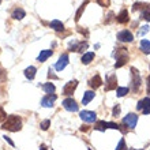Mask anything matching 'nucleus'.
<instances>
[{
  "label": "nucleus",
  "mask_w": 150,
  "mask_h": 150,
  "mask_svg": "<svg viewBox=\"0 0 150 150\" xmlns=\"http://www.w3.org/2000/svg\"><path fill=\"white\" fill-rule=\"evenodd\" d=\"M87 130H89V127H87V126H82V127H81V131H87Z\"/></svg>",
  "instance_id": "obj_41"
},
{
  "label": "nucleus",
  "mask_w": 150,
  "mask_h": 150,
  "mask_svg": "<svg viewBox=\"0 0 150 150\" xmlns=\"http://www.w3.org/2000/svg\"><path fill=\"white\" fill-rule=\"evenodd\" d=\"M1 128H3V130H7V131H11V132L21 131V128H22V120H21L19 116L11 115V116H8L7 120L3 123Z\"/></svg>",
  "instance_id": "obj_1"
},
{
  "label": "nucleus",
  "mask_w": 150,
  "mask_h": 150,
  "mask_svg": "<svg viewBox=\"0 0 150 150\" xmlns=\"http://www.w3.org/2000/svg\"><path fill=\"white\" fill-rule=\"evenodd\" d=\"M56 98H57V96L56 94H47L45 97H42L41 100V105L44 108H52L53 107V104H55Z\"/></svg>",
  "instance_id": "obj_10"
},
{
  "label": "nucleus",
  "mask_w": 150,
  "mask_h": 150,
  "mask_svg": "<svg viewBox=\"0 0 150 150\" xmlns=\"http://www.w3.org/2000/svg\"><path fill=\"white\" fill-rule=\"evenodd\" d=\"M116 21H117L119 23H127V22L130 21V16H128V11H127L126 8H123L122 11L119 12V15L116 16Z\"/></svg>",
  "instance_id": "obj_14"
},
{
  "label": "nucleus",
  "mask_w": 150,
  "mask_h": 150,
  "mask_svg": "<svg viewBox=\"0 0 150 150\" xmlns=\"http://www.w3.org/2000/svg\"><path fill=\"white\" fill-rule=\"evenodd\" d=\"M40 127H41V130L44 131H47L49 127H51V120H44V122H41V124H40Z\"/></svg>",
  "instance_id": "obj_27"
},
{
  "label": "nucleus",
  "mask_w": 150,
  "mask_h": 150,
  "mask_svg": "<svg viewBox=\"0 0 150 150\" xmlns=\"http://www.w3.org/2000/svg\"><path fill=\"white\" fill-rule=\"evenodd\" d=\"M149 4L146 3H134V6H132V11H137V10H149Z\"/></svg>",
  "instance_id": "obj_24"
},
{
  "label": "nucleus",
  "mask_w": 150,
  "mask_h": 150,
  "mask_svg": "<svg viewBox=\"0 0 150 150\" xmlns=\"http://www.w3.org/2000/svg\"><path fill=\"white\" fill-rule=\"evenodd\" d=\"M49 28L53 29L55 32H63L64 30V25L62 21L59 19H53L52 22H49Z\"/></svg>",
  "instance_id": "obj_16"
},
{
  "label": "nucleus",
  "mask_w": 150,
  "mask_h": 150,
  "mask_svg": "<svg viewBox=\"0 0 150 150\" xmlns=\"http://www.w3.org/2000/svg\"><path fill=\"white\" fill-rule=\"evenodd\" d=\"M101 85H103V79H101L100 75H94V76L89 81V86H90L91 89H98Z\"/></svg>",
  "instance_id": "obj_15"
},
{
  "label": "nucleus",
  "mask_w": 150,
  "mask_h": 150,
  "mask_svg": "<svg viewBox=\"0 0 150 150\" xmlns=\"http://www.w3.org/2000/svg\"><path fill=\"white\" fill-rule=\"evenodd\" d=\"M108 128H113V130H119V126L116 124V123H111V122H108Z\"/></svg>",
  "instance_id": "obj_36"
},
{
  "label": "nucleus",
  "mask_w": 150,
  "mask_h": 150,
  "mask_svg": "<svg viewBox=\"0 0 150 150\" xmlns=\"http://www.w3.org/2000/svg\"><path fill=\"white\" fill-rule=\"evenodd\" d=\"M93 59H94V53H93V52H87V53H85V55L82 56L81 62H82L83 64H89Z\"/></svg>",
  "instance_id": "obj_22"
},
{
  "label": "nucleus",
  "mask_w": 150,
  "mask_h": 150,
  "mask_svg": "<svg viewBox=\"0 0 150 150\" xmlns=\"http://www.w3.org/2000/svg\"><path fill=\"white\" fill-rule=\"evenodd\" d=\"M68 62H70V57H68V55H67V53H63V55L59 57V60L56 62L55 68L57 70V71H62V70H64V68H66V66L68 64Z\"/></svg>",
  "instance_id": "obj_9"
},
{
  "label": "nucleus",
  "mask_w": 150,
  "mask_h": 150,
  "mask_svg": "<svg viewBox=\"0 0 150 150\" xmlns=\"http://www.w3.org/2000/svg\"><path fill=\"white\" fill-rule=\"evenodd\" d=\"M107 86H105V90L109 91L112 90V89H116V86H117V79H116V75H109L107 78Z\"/></svg>",
  "instance_id": "obj_12"
},
{
  "label": "nucleus",
  "mask_w": 150,
  "mask_h": 150,
  "mask_svg": "<svg viewBox=\"0 0 150 150\" xmlns=\"http://www.w3.org/2000/svg\"><path fill=\"white\" fill-rule=\"evenodd\" d=\"M89 150H91V149H89Z\"/></svg>",
  "instance_id": "obj_45"
},
{
  "label": "nucleus",
  "mask_w": 150,
  "mask_h": 150,
  "mask_svg": "<svg viewBox=\"0 0 150 150\" xmlns=\"http://www.w3.org/2000/svg\"><path fill=\"white\" fill-rule=\"evenodd\" d=\"M112 19H113V12H109V14H108V19L105 21V23H109Z\"/></svg>",
  "instance_id": "obj_39"
},
{
  "label": "nucleus",
  "mask_w": 150,
  "mask_h": 150,
  "mask_svg": "<svg viewBox=\"0 0 150 150\" xmlns=\"http://www.w3.org/2000/svg\"><path fill=\"white\" fill-rule=\"evenodd\" d=\"M4 81H7V71L0 68V82H4Z\"/></svg>",
  "instance_id": "obj_30"
},
{
  "label": "nucleus",
  "mask_w": 150,
  "mask_h": 150,
  "mask_svg": "<svg viewBox=\"0 0 150 150\" xmlns=\"http://www.w3.org/2000/svg\"><path fill=\"white\" fill-rule=\"evenodd\" d=\"M94 128H96V130H98V131H105L108 128V122L100 120V122H97V124H96Z\"/></svg>",
  "instance_id": "obj_25"
},
{
  "label": "nucleus",
  "mask_w": 150,
  "mask_h": 150,
  "mask_svg": "<svg viewBox=\"0 0 150 150\" xmlns=\"http://www.w3.org/2000/svg\"><path fill=\"white\" fill-rule=\"evenodd\" d=\"M40 150H48V149H47V146H45V145H44V143H42V145L40 146Z\"/></svg>",
  "instance_id": "obj_42"
},
{
  "label": "nucleus",
  "mask_w": 150,
  "mask_h": 150,
  "mask_svg": "<svg viewBox=\"0 0 150 150\" xmlns=\"http://www.w3.org/2000/svg\"><path fill=\"white\" fill-rule=\"evenodd\" d=\"M126 149H127V147H126V141H124V138H122L115 150H126Z\"/></svg>",
  "instance_id": "obj_29"
},
{
  "label": "nucleus",
  "mask_w": 150,
  "mask_h": 150,
  "mask_svg": "<svg viewBox=\"0 0 150 150\" xmlns=\"http://www.w3.org/2000/svg\"><path fill=\"white\" fill-rule=\"evenodd\" d=\"M25 16H26V12H25L23 8H21V7H16L15 10L11 12V18H14V19H16V21L23 19Z\"/></svg>",
  "instance_id": "obj_13"
},
{
  "label": "nucleus",
  "mask_w": 150,
  "mask_h": 150,
  "mask_svg": "<svg viewBox=\"0 0 150 150\" xmlns=\"http://www.w3.org/2000/svg\"><path fill=\"white\" fill-rule=\"evenodd\" d=\"M79 116H81V119H82L83 122H86V123H93L97 120V115L93 111H82L79 113Z\"/></svg>",
  "instance_id": "obj_7"
},
{
  "label": "nucleus",
  "mask_w": 150,
  "mask_h": 150,
  "mask_svg": "<svg viewBox=\"0 0 150 150\" xmlns=\"http://www.w3.org/2000/svg\"><path fill=\"white\" fill-rule=\"evenodd\" d=\"M48 76L52 79H57V76H56L55 74H53V71H52V68H49V71H48Z\"/></svg>",
  "instance_id": "obj_38"
},
{
  "label": "nucleus",
  "mask_w": 150,
  "mask_h": 150,
  "mask_svg": "<svg viewBox=\"0 0 150 150\" xmlns=\"http://www.w3.org/2000/svg\"><path fill=\"white\" fill-rule=\"evenodd\" d=\"M7 120V115L4 112V109L0 107V122H6Z\"/></svg>",
  "instance_id": "obj_32"
},
{
  "label": "nucleus",
  "mask_w": 150,
  "mask_h": 150,
  "mask_svg": "<svg viewBox=\"0 0 150 150\" xmlns=\"http://www.w3.org/2000/svg\"><path fill=\"white\" fill-rule=\"evenodd\" d=\"M130 89L128 87H117V97H124L126 94H128Z\"/></svg>",
  "instance_id": "obj_26"
},
{
  "label": "nucleus",
  "mask_w": 150,
  "mask_h": 150,
  "mask_svg": "<svg viewBox=\"0 0 150 150\" xmlns=\"http://www.w3.org/2000/svg\"><path fill=\"white\" fill-rule=\"evenodd\" d=\"M97 3H98L101 7H108V6L111 4V1H109V0H97Z\"/></svg>",
  "instance_id": "obj_34"
},
{
  "label": "nucleus",
  "mask_w": 150,
  "mask_h": 150,
  "mask_svg": "<svg viewBox=\"0 0 150 150\" xmlns=\"http://www.w3.org/2000/svg\"><path fill=\"white\" fill-rule=\"evenodd\" d=\"M115 56H116V64H115L116 68H120L122 66H124V64L128 62V52H127V49H124V48L116 49Z\"/></svg>",
  "instance_id": "obj_2"
},
{
  "label": "nucleus",
  "mask_w": 150,
  "mask_h": 150,
  "mask_svg": "<svg viewBox=\"0 0 150 150\" xmlns=\"http://www.w3.org/2000/svg\"><path fill=\"white\" fill-rule=\"evenodd\" d=\"M112 116H113V117H119V116H120V105H117V104H116V105L113 107Z\"/></svg>",
  "instance_id": "obj_28"
},
{
  "label": "nucleus",
  "mask_w": 150,
  "mask_h": 150,
  "mask_svg": "<svg viewBox=\"0 0 150 150\" xmlns=\"http://www.w3.org/2000/svg\"><path fill=\"white\" fill-rule=\"evenodd\" d=\"M142 18L145 21H147V22H150V10H146V11L142 12Z\"/></svg>",
  "instance_id": "obj_33"
},
{
  "label": "nucleus",
  "mask_w": 150,
  "mask_h": 150,
  "mask_svg": "<svg viewBox=\"0 0 150 150\" xmlns=\"http://www.w3.org/2000/svg\"><path fill=\"white\" fill-rule=\"evenodd\" d=\"M36 72H37V68L34 67V66H29V67L25 70V76H26L29 81H32V79H34V76H36Z\"/></svg>",
  "instance_id": "obj_18"
},
{
  "label": "nucleus",
  "mask_w": 150,
  "mask_h": 150,
  "mask_svg": "<svg viewBox=\"0 0 150 150\" xmlns=\"http://www.w3.org/2000/svg\"><path fill=\"white\" fill-rule=\"evenodd\" d=\"M76 86H78V81H76V79L67 82L66 85H64V87H63V94L64 96H71L72 93L75 91Z\"/></svg>",
  "instance_id": "obj_8"
},
{
  "label": "nucleus",
  "mask_w": 150,
  "mask_h": 150,
  "mask_svg": "<svg viewBox=\"0 0 150 150\" xmlns=\"http://www.w3.org/2000/svg\"><path fill=\"white\" fill-rule=\"evenodd\" d=\"M42 89H44V91H45L47 94H53V93H55V90H56L55 85H53L52 82L44 83V85H42Z\"/></svg>",
  "instance_id": "obj_20"
},
{
  "label": "nucleus",
  "mask_w": 150,
  "mask_h": 150,
  "mask_svg": "<svg viewBox=\"0 0 150 150\" xmlns=\"http://www.w3.org/2000/svg\"><path fill=\"white\" fill-rule=\"evenodd\" d=\"M94 91H91V90H89V91H86L85 94H83V97H82V104L83 105H87V104L90 103L91 100L94 98Z\"/></svg>",
  "instance_id": "obj_19"
},
{
  "label": "nucleus",
  "mask_w": 150,
  "mask_h": 150,
  "mask_svg": "<svg viewBox=\"0 0 150 150\" xmlns=\"http://www.w3.org/2000/svg\"><path fill=\"white\" fill-rule=\"evenodd\" d=\"M117 40L122 42H131L134 40V36L130 30H122V32L117 33Z\"/></svg>",
  "instance_id": "obj_11"
},
{
  "label": "nucleus",
  "mask_w": 150,
  "mask_h": 150,
  "mask_svg": "<svg viewBox=\"0 0 150 150\" xmlns=\"http://www.w3.org/2000/svg\"><path fill=\"white\" fill-rule=\"evenodd\" d=\"M130 150H135V149H130Z\"/></svg>",
  "instance_id": "obj_43"
},
{
  "label": "nucleus",
  "mask_w": 150,
  "mask_h": 150,
  "mask_svg": "<svg viewBox=\"0 0 150 150\" xmlns=\"http://www.w3.org/2000/svg\"><path fill=\"white\" fill-rule=\"evenodd\" d=\"M62 105H63L64 109L68 112H76L79 109V105L76 104V101H75L74 98H66Z\"/></svg>",
  "instance_id": "obj_5"
},
{
  "label": "nucleus",
  "mask_w": 150,
  "mask_h": 150,
  "mask_svg": "<svg viewBox=\"0 0 150 150\" xmlns=\"http://www.w3.org/2000/svg\"><path fill=\"white\" fill-rule=\"evenodd\" d=\"M149 25H145V26H142V28H141V30H139L138 32V36H143V34H146L147 32H149Z\"/></svg>",
  "instance_id": "obj_31"
},
{
  "label": "nucleus",
  "mask_w": 150,
  "mask_h": 150,
  "mask_svg": "<svg viewBox=\"0 0 150 150\" xmlns=\"http://www.w3.org/2000/svg\"><path fill=\"white\" fill-rule=\"evenodd\" d=\"M52 53H53V52H52L51 49H44V51H41V52H40V55L37 56V62H40V63H44V62H45L48 57H51Z\"/></svg>",
  "instance_id": "obj_17"
},
{
  "label": "nucleus",
  "mask_w": 150,
  "mask_h": 150,
  "mask_svg": "<svg viewBox=\"0 0 150 150\" xmlns=\"http://www.w3.org/2000/svg\"><path fill=\"white\" fill-rule=\"evenodd\" d=\"M147 94H150V75L147 76Z\"/></svg>",
  "instance_id": "obj_40"
},
{
  "label": "nucleus",
  "mask_w": 150,
  "mask_h": 150,
  "mask_svg": "<svg viewBox=\"0 0 150 150\" xmlns=\"http://www.w3.org/2000/svg\"><path fill=\"white\" fill-rule=\"evenodd\" d=\"M131 76H132V81H131V83H132V91L137 93L139 90V87H141V75L138 74V71L134 67L131 68Z\"/></svg>",
  "instance_id": "obj_3"
},
{
  "label": "nucleus",
  "mask_w": 150,
  "mask_h": 150,
  "mask_svg": "<svg viewBox=\"0 0 150 150\" xmlns=\"http://www.w3.org/2000/svg\"><path fill=\"white\" fill-rule=\"evenodd\" d=\"M137 109L142 111L145 115H149L150 113V98L149 97H145V98L139 100L138 104H137Z\"/></svg>",
  "instance_id": "obj_4"
},
{
  "label": "nucleus",
  "mask_w": 150,
  "mask_h": 150,
  "mask_svg": "<svg viewBox=\"0 0 150 150\" xmlns=\"http://www.w3.org/2000/svg\"><path fill=\"white\" fill-rule=\"evenodd\" d=\"M3 138H4V141H6V142H7L8 145H11V146H15V145H14V142H12V141H11V138H8L7 135H4Z\"/></svg>",
  "instance_id": "obj_37"
},
{
  "label": "nucleus",
  "mask_w": 150,
  "mask_h": 150,
  "mask_svg": "<svg viewBox=\"0 0 150 150\" xmlns=\"http://www.w3.org/2000/svg\"><path fill=\"white\" fill-rule=\"evenodd\" d=\"M141 51L143 53H150V41L149 40H142L141 41Z\"/></svg>",
  "instance_id": "obj_23"
},
{
  "label": "nucleus",
  "mask_w": 150,
  "mask_h": 150,
  "mask_svg": "<svg viewBox=\"0 0 150 150\" xmlns=\"http://www.w3.org/2000/svg\"><path fill=\"white\" fill-rule=\"evenodd\" d=\"M137 123H138V116L135 113H128L126 117L123 119V124H126V126L130 127V128H135Z\"/></svg>",
  "instance_id": "obj_6"
},
{
  "label": "nucleus",
  "mask_w": 150,
  "mask_h": 150,
  "mask_svg": "<svg viewBox=\"0 0 150 150\" xmlns=\"http://www.w3.org/2000/svg\"><path fill=\"white\" fill-rule=\"evenodd\" d=\"M86 48H87V42H79V47H78V51L76 52H83Z\"/></svg>",
  "instance_id": "obj_35"
},
{
  "label": "nucleus",
  "mask_w": 150,
  "mask_h": 150,
  "mask_svg": "<svg viewBox=\"0 0 150 150\" xmlns=\"http://www.w3.org/2000/svg\"><path fill=\"white\" fill-rule=\"evenodd\" d=\"M87 4H89V0H85L82 6L78 8V11H76V14H75V22H78V21L81 19V15H82V12L85 11V7H86Z\"/></svg>",
  "instance_id": "obj_21"
},
{
  "label": "nucleus",
  "mask_w": 150,
  "mask_h": 150,
  "mask_svg": "<svg viewBox=\"0 0 150 150\" xmlns=\"http://www.w3.org/2000/svg\"><path fill=\"white\" fill-rule=\"evenodd\" d=\"M0 3H1V0H0Z\"/></svg>",
  "instance_id": "obj_44"
}]
</instances>
